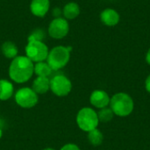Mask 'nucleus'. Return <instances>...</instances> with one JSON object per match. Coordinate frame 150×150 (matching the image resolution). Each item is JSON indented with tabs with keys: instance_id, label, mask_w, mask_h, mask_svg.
Segmentation results:
<instances>
[{
	"instance_id": "obj_1",
	"label": "nucleus",
	"mask_w": 150,
	"mask_h": 150,
	"mask_svg": "<svg viewBox=\"0 0 150 150\" xmlns=\"http://www.w3.org/2000/svg\"><path fill=\"white\" fill-rule=\"evenodd\" d=\"M9 76L17 83H24L34 74V63L25 55H18L11 60L9 66Z\"/></svg>"
},
{
	"instance_id": "obj_2",
	"label": "nucleus",
	"mask_w": 150,
	"mask_h": 150,
	"mask_svg": "<svg viewBox=\"0 0 150 150\" xmlns=\"http://www.w3.org/2000/svg\"><path fill=\"white\" fill-rule=\"evenodd\" d=\"M71 47H65L62 45L55 46L49 50L46 62L54 71L63 69L70 60Z\"/></svg>"
},
{
	"instance_id": "obj_3",
	"label": "nucleus",
	"mask_w": 150,
	"mask_h": 150,
	"mask_svg": "<svg viewBox=\"0 0 150 150\" xmlns=\"http://www.w3.org/2000/svg\"><path fill=\"white\" fill-rule=\"evenodd\" d=\"M110 108L114 115L119 117H127L132 113L134 107L133 98L125 92H118L111 98Z\"/></svg>"
},
{
	"instance_id": "obj_4",
	"label": "nucleus",
	"mask_w": 150,
	"mask_h": 150,
	"mask_svg": "<svg viewBox=\"0 0 150 150\" xmlns=\"http://www.w3.org/2000/svg\"><path fill=\"white\" fill-rule=\"evenodd\" d=\"M76 124L82 131L87 133L98 128L99 124L98 112L91 107L80 109L76 114Z\"/></svg>"
},
{
	"instance_id": "obj_5",
	"label": "nucleus",
	"mask_w": 150,
	"mask_h": 150,
	"mask_svg": "<svg viewBox=\"0 0 150 150\" xmlns=\"http://www.w3.org/2000/svg\"><path fill=\"white\" fill-rule=\"evenodd\" d=\"M25 56L28 57L33 63L45 62L47 58L49 49L48 47L40 40H32L27 41L25 47Z\"/></svg>"
},
{
	"instance_id": "obj_6",
	"label": "nucleus",
	"mask_w": 150,
	"mask_h": 150,
	"mask_svg": "<svg viewBox=\"0 0 150 150\" xmlns=\"http://www.w3.org/2000/svg\"><path fill=\"white\" fill-rule=\"evenodd\" d=\"M16 104L21 108L30 109L39 102V95L29 87H23L17 91L14 96Z\"/></svg>"
},
{
	"instance_id": "obj_7",
	"label": "nucleus",
	"mask_w": 150,
	"mask_h": 150,
	"mask_svg": "<svg viewBox=\"0 0 150 150\" xmlns=\"http://www.w3.org/2000/svg\"><path fill=\"white\" fill-rule=\"evenodd\" d=\"M50 90L57 97H66L72 90V83L66 76L58 74L50 79Z\"/></svg>"
},
{
	"instance_id": "obj_8",
	"label": "nucleus",
	"mask_w": 150,
	"mask_h": 150,
	"mask_svg": "<svg viewBox=\"0 0 150 150\" xmlns=\"http://www.w3.org/2000/svg\"><path fill=\"white\" fill-rule=\"evenodd\" d=\"M69 32V21L62 18H54L53 20L48 25L47 33L48 35L54 40H62L65 38Z\"/></svg>"
},
{
	"instance_id": "obj_9",
	"label": "nucleus",
	"mask_w": 150,
	"mask_h": 150,
	"mask_svg": "<svg viewBox=\"0 0 150 150\" xmlns=\"http://www.w3.org/2000/svg\"><path fill=\"white\" fill-rule=\"evenodd\" d=\"M111 98L109 94L103 90H95L90 96V103L92 106L98 109H102L109 106Z\"/></svg>"
},
{
	"instance_id": "obj_10",
	"label": "nucleus",
	"mask_w": 150,
	"mask_h": 150,
	"mask_svg": "<svg viewBox=\"0 0 150 150\" xmlns=\"http://www.w3.org/2000/svg\"><path fill=\"white\" fill-rule=\"evenodd\" d=\"M50 9V0H32L30 11L32 14L38 18L45 17Z\"/></svg>"
},
{
	"instance_id": "obj_11",
	"label": "nucleus",
	"mask_w": 150,
	"mask_h": 150,
	"mask_svg": "<svg viewBox=\"0 0 150 150\" xmlns=\"http://www.w3.org/2000/svg\"><path fill=\"white\" fill-rule=\"evenodd\" d=\"M100 20L101 22L109 27L115 26L119 24L120 20V16L119 12L112 8H106L103 10L100 13Z\"/></svg>"
},
{
	"instance_id": "obj_12",
	"label": "nucleus",
	"mask_w": 150,
	"mask_h": 150,
	"mask_svg": "<svg viewBox=\"0 0 150 150\" xmlns=\"http://www.w3.org/2000/svg\"><path fill=\"white\" fill-rule=\"evenodd\" d=\"M32 89L38 94H45L50 90V79L49 77L37 76L32 84Z\"/></svg>"
},
{
	"instance_id": "obj_13",
	"label": "nucleus",
	"mask_w": 150,
	"mask_h": 150,
	"mask_svg": "<svg viewBox=\"0 0 150 150\" xmlns=\"http://www.w3.org/2000/svg\"><path fill=\"white\" fill-rule=\"evenodd\" d=\"M80 6L76 2H69L66 4L62 8L63 18L67 20H72L77 18L80 14Z\"/></svg>"
},
{
	"instance_id": "obj_14",
	"label": "nucleus",
	"mask_w": 150,
	"mask_h": 150,
	"mask_svg": "<svg viewBox=\"0 0 150 150\" xmlns=\"http://www.w3.org/2000/svg\"><path fill=\"white\" fill-rule=\"evenodd\" d=\"M14 93V87L11 82L7 79H0V100L10 99Z\"/></svg>"
},
{
	"instance_id": "obj_15",
	"label": "nucleus",
	"mask_w": 150,
	"mask_h": 150,
	"mask_svg": "<svg viewBox=\"0 0 150 150\" xmlns=\"http://www.w3.org/2000/svg\"><path fill=\"white\" fill-rule=\"evenodd\" d=\"M1 51L4 56L7 59H14L15 57L18 56V47L16 46L15 43L12 41H4L2 46H1Z\"/></svg>"
},
{
	"instance_id": "obj_16",
	"label": "nucleus",
	"mask_w": 150,
	"mask_h": 150,
	"mask_svg": "<svg viewBox=\"0 0 150 150\" xmlns=\"http://www.w3.org/2000/svg\"><path fill=\"white\" fill-rule=\"evenodd\" d=\"M53 71L54 70L51 69V67L46 61L34 63V74L37 76L49 77L52 75Z\"/></svg>"
},
{
	"instance_id": "obj_17",
	"label": "nucleus",
	"mask_w": 150,
	"mask_h": 150,
	"mask_svg": "<svg viewBox=\"0 0 150 150\" xmlns=\"http://www.w3.org/2000/svg\"><path fill=\"white\" fill-rule=\"evenodd\" d=\"M104 140L103 134L98 128L93 129L88 133V141L93 146H99L102 144Z\"/></svg>"
},
{
	"instance_id": "obj_18",
	"label": "nucleus",
	"mask_w": 150,
	"mask_h": 150,
	"mask_svg": "<svg viewBox=\"0 0 150 150\" xmlns=\"http://www.w3.org/2000/svg\"><path fill=\"white\" fill-rule=\"evenodd\" d=\"M113 116H114V113H113L112 110L108 106L99 109V112H98V120H99V122H103V123H107V122L111 121L112 120Z\"/></svg>"
},
{
	"instance_id": "obj_19",
	"label": "nucleus",
	"mask_w": 150,
	"mask_h": 150,
	"mask_svg": "<svg viewBox=\"0 0 150 150\" xmlns=\"http://www.w3.org/2000/svg\"><path fill=\"white\" fill-rule=\"evenodd\" d=\"M45 38H46V32L40 28H36L29 34L27 38V41H32V40L43 41Z\"/></svg>"
},
{
	"instance_id": "obj_20",
	"label": "nucleus",
	"mask_w": 150,
	"mask_h": 150,
	"mask_svg": "<svg viewBox=\"0 0 150 150\" xmlns=\"http://www.w3.org/2000/svg\"><path fill=\"white\" fill-rule=\"evenodd\" d=\"M60 150H81V149H80V148H79L77 145H76V144H74V143H67V144H65L64 146H62Z\"/></svg>"
},
{
	"instance_id": "obj_21",
	"label": "nucleus",
	"mask_w": 150,
	"mask_h": 150,
	"mask_svg": "<svg viewBox=\"0 0 150 150\" xmlns=\"http://www.w3.org/2000/svg\"><path fill=\"white\" fill-rule=\"evenodd\" d=\"M61 14H62V11H61L60 8H54L53 10V16L54 18H59L61 17Z\"/></svg>"
},
{
	"instance_id": "obj_22",
	"label": "nucleus",
	"mask_w": 150,
	"mask_h": 150,
	"mask_svg": "<svg viewBox=\"0 0 150 150\" xmlns=\"http://www.w3.org/2000/svg\"><path fill=\"white\" fill-rule=\"evenodd\" d=\"M145 88H146V91L150 93V74L148 76L146 81H145Z\"/></svg>"
},
{
	"instance_id": "obj_23",
	"label": "nucleus",
	"mask_w": 150,
	"mask_h": 150,
	"mask_svg": "<svg viewBox=\"0 0 150 150\" xmlns=\"http://www.w3.org/2000/svg\"><path fill=\"white\" fill-rule=\"evenodd\" d=\"M146 62H147V63L149 65H150V47L149 49L148 50L147 54H146Z\"/></svg>"
},
{
	"instance_id": "obj_24",
	"label": "nucleus",
	"mask_w": 150,
	"mask_h": 150,
	"mask_svg": "<svg viewBox=\"0 0 150 150\" xmlns=\"http://www.w3.org/2000/svg\"><path fill=\"white\" fill-rule=\"evenodd\" d=\"M2 135H3V130H2V128L0 127V139L2 138Z\"/></svg>"
},
{
	"instance_id": "obj_25",
	"label": "nucleus",
	"mask_w": 150,
	"mask_h": 150,
	"mask_svg": "<svg viewBox=\"0 0 150 150\" xmlns=\"http://www.w3.org/2000/svg\"><path fill=\"white\" fill-rule=\"evenodd\" d=\"M43 150H55L54 149H52V148H47V149H44Z\"/></svg>"
}]
</instances>
